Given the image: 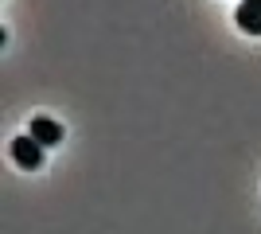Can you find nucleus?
I'll return each instance as SVG.
<instances>
[{
  "label": "nucleus",
  "mask_w": 261,
  "mask_h": 234,
  "mask_svg": "<svg viewBox=\"0 0 261 234\" xmlns=\"http://www.w3.org/2000/svg\"><path fill=\"white\" fill-rule=\"evenodd\" d=\"M8 152H12V160L20 168H28V172H35V168H43V145L35 141L32 133H23V137H16L8 145Z\"/></svg>",
  "instance_id": "nucleus-1"
},
{
  "label": "nucleus",
  "mask_w": 261,
  "mask_h": 234,
  "mask_svg": "<svg viewBox=\"0 0 261 234\" xmlns=\"http://www.w3.org/2000/svg\"><path fill=\"white\" fill-rule=\"evenodd\" d=\"M28 133L39 141L43 148H51V145H59L63 141V125L59 121H51V117H32V125H28Z\"/></svg>",
  "instance_id": "nucleus-2"
},
{
  "label": "nucleus",
  "mask_w": 261,
  "mask_h": 234,
  "mask_svg": "<svg viewBox=\"0 0 261 234\" xmlns=\"http://www.w3.org/2000/svg\"><path fill=\"white\" fill-rule=\"evenodd\" d=\"M234 23L250 35H261V8H250V4H238L234 8Z\"/></svg>",
  "instance_id": "nucleus-3"
},
{
  "label": "nucleus",
  "mask_w": 261,
  "mask_h": 234,
  "mask_svg": "<svg viewBox=\"0 0 261 234\" xmlns=\"http://www.w3.org/2000/svg\"><path fill=\"white\" fill-rule=\"evenodd\" d=\"M242 4H250V8H261V0H242Z\"/></svg>",
  "instance_id": "nucleus-4"
}]
</instances>
